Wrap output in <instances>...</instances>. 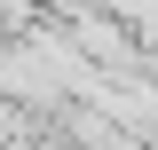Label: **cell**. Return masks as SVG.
<instances>
[{"mask_svg":"<svg viewBox=\"0 0 158 150\" xmlns=\"http://www.w3.org/2000/svg\"><path fill=\"white\" fill-rule=\"evenodd\" d=\"M103 16H111V24H118L127 40L158 48V0H103Z\"/></svg>","mask_w":158,"mask_h":150,"instance_id":"6da1fadb","label":"cell"}]
</instances>
